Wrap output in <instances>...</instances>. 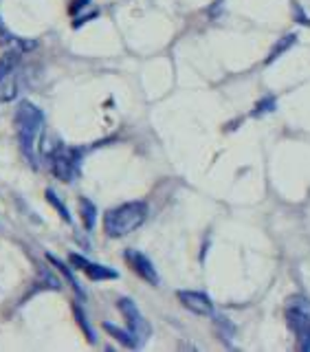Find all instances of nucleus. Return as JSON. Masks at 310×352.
<instances>
[{
  "label": "nucleus",
  "instance_id": "15",
  "mask_svg": "<svg viewBox=\"0 0 310 352\" xmlns=\"http://www.w3.org/2000/svg\"><path fill=\"white\" fill-rule=\"evenodd\" d=\"M47 201L55 207V212H58V214L62 216V220H66V223H71V214H69V209L64 207V203L60 201L58 196H55V192H53V190H47Z\"/></svg>",
  "mask_w": 310,
  "mask_h": 352
},
{
  "label": "nucleus",
  "instance_id": "2",
  "mask_svg": "<svg viewBox=\"0 0 310 352\" xmlns=\"http://www.w3.org/2000/svg\"><path fill=\"white\" fill-rule=\"evenodd\" d=\"M148 218V205L143 201H130L115 209H110L104 216V231L110 238H124L132 231H137Z\"/></svg>",
  "mask_w": 310,
  "mask_h": 352
},
{
  "label": "nucleus",
  "instance_id": "14",
  "mask_svg": "<svg viewBox=\"0 0 310 352\" xmlns=\"http://www.w3.org/2000/svg\"><path fill=\"white\" fill-rule=\"evenodd\" d=\"M47 258H49V262L53 264V267H55V269H58V271H60V273L64 275V278H66V282H69V284L73 286V289L77 291V295H80V297H84V291L80 289V284L75 282V278H73V273L69 271V267H66L64 262H60L58 258H53V256H47Z\"/></svg>",
  "mask_w": 310,
  "mask_h": 352
},
{
  "label": "nucleus",
  "instance_id": "9",
  "mask_svg": "<svg viewBox=\"0 0 310 352\" xmlns=\"http://www.w3.org/2000/svg\"><path fill=\"white\" fill-rule=\"evenodd\" d=\"M104 330L108 335H113L121 346H126V348H137L139 346V341H137V337L130 333V330H121V328H117V326H113V324H104Z\"/></svg>",
  "mask_w": 310,
  "mask_h": 352
},
{
  "label": "nucleus",
  "instance_id": "16",
  "mask_svg": "<svg viewBox=\"0 0 310 352\" xmlns=\"http://www.w3.org/2000/svg\"><path fill=\"white\" fill-rule=\"evenodd\" d=\"M75 317H77V322H80V326H82V330L86 333V337H88V341H95V335H93V330H91V326H88V322H86V317H84V313H82V308L80 306H75Z\"/></svg>",
  "mask_w": 310,
  "mask_h": 352
},
{
  "label": "nucleus",
  "instance_id": "8",
  "mask_svg": "<svg viewBox=\"0 0 310 352\" xmlns=\"http://www.w3.org/2000/svg\"><path fill=\"white\" fill-rule=\"evenodd\" d=\"M179 302L192 311L194 315H212L214 313V304L212 300L205 295V293H198V291H179Z\"/></svg>",
  "mask_w": 310,
  "mask_h": 352
},
{
  "label": "nucleus",
  "instance_id": "4",
  "mask_svg": "<svg viewBox=\"0 0 310 352\" xmlns=\"http://www.w3.org/2000/svg\"><path fill=\"white\" fill-rule=\"evenodd\" d=\"M51 170L55 174V179L71 183L77 176V172H80V150L55 146V150L51 152Z\"/></svg>",
  "mask_w": 310,
  "mask_h": 352
},
{
  "label": "nucleus",
  "instance_id": "13",
  "mask_svg": "<svg viewBox=\"0 0 310 352\" xmlns=\"http://www.w3.org/2000/svg\"><path fill=\"white\" fill-rule=\"evenodd\" d=\"M80 209H82V220H84V227L91 231L95 227V220H97V207L88 201V198H82L80 201Z\"/></svg>",
  "mask_w": 310,
  "mask_h": 352
},
{
  "label": "nucleus",
  "instance_id": "11",
  "mask_svg": "<svg viewBox=\"0 0 310 352\" xmlns=\"http://www.w3.org/2000/svg\"><path fill=\"white\" fill-rule=\"evenodd\" d=\"M18 95V82H16V73L0 77V102H11Z\"/></svg>",
  "mask_w": 310,
  "mask_h": 352
},
{
  "label": "nucleus",
  "instance_id": "12",
  "mask_svg": "<svg viewBox=\"0 0 310 352\" xmlns=\"http://www.w3.org/2000/svg\"><path fill=\"white\" fill-rule=\"evenodd\" d=\"M297 42V36L295 33H289V36H284L278 44H275V47L271 49V53H269V58H267V64H271V62H275L280 58V55H284L286 51H289L293 44Z\"/></svg>",
  "mask_w": 310,
  "mask_h": 352
},
{
  "label": "nucleus",
  "instance_id": "1",
  "mask_svg": "<svg viewBox=\"0 0 310 352\" xmlns=\"http://www.w3.org/2000/svg\"><path fill=\"white\" fill-rule=\"evenodd\" d=\"M14 124H16L20 148L25 152V157L31 161L33 168H36V141H38L42 126H44L42 110L31 102H22L16 110Z\"/></svg>",
  "mask_w": 310,
  "mask_h": 352
},
{
  "label": "nucleus",
  "instance_id": "17",
  "mask_svg": "<svg viewBox=\"0 0 310 352\" xmlns=\"http://www.w3.org/2000/svg\"><path fill=\"white\" fill-rule=\"evenodd\" d=\"M273 106H275L273 99H267V102H260V104H258V110H256V115L267 113V110H273Z\"/></svg>",
  "mask_w": 310,
  "mask_h": 352
},
{
  "label": "nucleus",
  "instance_id": "5",
  "mask_svg": "<svg viewBox=\"0 0 310 352\" xmlns=\"http://www.w3.org/2000/svg\"><path fill=\"white\" fill-rule=\"evenodd\" d=\"M117 306H119L121 315L126 317L128 330L137 337L139 346H143L148 341V337H150V324L146 322V319H143V315H141V311L137 308V304L132 302V300H128V297H121Z\"/></svg>",
  "mask_w": 310,
  "mask_h": 352
},
{
  "label": "nucleus",
  "instance_id": "10",
  "mask_svg": "<svg viewBox=\"0 0 310 352\" xmlns=\"http://www.w3.org/2000/svg\"><path fill=\"white\" fill-rule=\"evenodd\" d=\"M20 51L14 49H7V53L0 58V77H7V75H14L18 64H20Z\"/></svg>",
  "mask_w": 310,
  "mask_h": 352
},
{
  "label": "nucleus",
  "instance_id": "6",
  "mask_svg": "<svg viewBox=\"0 0 310 352\" xmlns=\"http://www.w3.org/2000/svg\"><path fill=\"white\" fill-rule=\"evenodd\" d=\"M126 260H128L132 271H135L139 278H143V280H146L148 284H152V286L159 284V273H157V269H154V264L146 256H143V253H139L135 249H128L126 251Z\"/></svg>",
  "mask_w": 310,
  "mask_h": 352
},
{
  "label": "nucleus",
  "instance_id": "7",
  "mask_svg": "<svg viewBox=\"0 0 310 352\" xmlns=\"http://www.w3.org/2000/svg\"><path fill=\"white\" fill-rule=\"evenodd\" d=\"M69 260H71V264L75 269H80V271H84L88 278L91 280H115L117 278V271L115 269H108V267H102V264H95V262H91V260H86V258H82V256H77V253H71L69 256Z\"/></svg>",
  "mask_w": 310,
  "mask_h": 352
},
{
  "label": "nucleus",
  "instance_id": "3",
  "mask_svg": "<svg viewBox=\"0 0 310 352\" xmlns=\"http://www.w3.org/2000/svg\"><path fill=\"white\" fill-rule=\"evenodd\" d=\"M286 324L295 333L300 348L304 352L310 350V300L304 295H295L286 304Z\"/></svg>",
  "mask_w": 310,
  "mask_h": 352
}]
</instances>
